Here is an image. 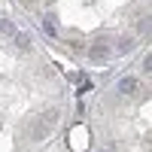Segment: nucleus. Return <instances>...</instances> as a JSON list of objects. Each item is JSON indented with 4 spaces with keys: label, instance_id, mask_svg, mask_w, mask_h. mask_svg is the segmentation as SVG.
I'll return each instance as SVG.
<instances>
[{
    "label": "nucleus",
    "instance_id": "obj_1",
    "mask_svg": "<svg viewBox=\"0 0 152 152\" xmlns=\"http://www.w3.org/2000/svg\"><path fill=\"white\" fill-rule=\"evenodd\" d=\"M110 55H113V46L107 40H97V43H91V49H88V61H91V64H107Z\"/></svg>",
    "mask_w": 152,
    "mask_h": 152
},
{
    "label": "nucleus",
    "instance_id": "obj_3",
    "mask_svg": "<svg viewBox=\"0 0 152 152\" xmlns=\"http://www.w3.org/2000/svg\"><path fill=\"white\" fill-rule=\"evenodd\" d=\"M49 128H52V125H49L46 119H37V125L31 128V137H34V140H43V137L49 134Z\"/></svg>",
    "mask_w": 152,
    "mask_h": 152
},
{
    "label": "nucleus",
    "instance_id": "obj_7",
    "mask_svg": "<svg viewBox=\"0 0 152 152\" xmlns=\"http://www.w3.org/2000/svg\"><path fill=\"white\" fill-rule=\"evenodd\" d=\"M131 46H134V37H122L119 40V52H131Z\"/></svg>",
    "mask_w": 152,
    "mask_h": 152
},
{
    "label": "nucleus",
    "instance_id": "obj_4",
    "mask_svg": "<svg viewBox=\"0 0 152 152\" xmlns=\"http://www.w3.org/2000/svg\"><path fill=\"white\" fill-rule=\"evenodd\" d=\"M12 43H15V46H18V52H28V49H31V37L18 31L15 37H12Z\"/></svg>",
    "mask_w": 152,
    "mask_h": 152
},
{
    "label": "nucleus",
    "instance_id": "obj_6",
    "mask_svg": "<svg viewBox=\"0 0 152 152\" xmlns=\"http://www.w3.org/2000/svg\"><path fill=\"white\" fill-rule=\"evenodd\" d=\"M43 31H46L49 37H58V21H55V15H46V21H43Z\"/></svg>",
    "mask_w": 152,
    "mask_h": 152
},
{
    "label": "nucleus",
    "instance_id": "obj_2",
    "mask_svg": "<svg viewBox=\"0 0 152 152\" xmlns=\"http://www.w3.org/2000/svg\"><path fill=\"white\" fill-rule=\"evenodd\" d=\"M137 91H140V79H137V76H125V79H119V94L122 97H134Z\"/></svg>",
    "mask_w": 152,
    "mask_h": 152
},
{
    "label": "nucleus",
    "instance_id": "obj_5",
    "mask_svg": "<svg viewBox=\"0 0 152 152\" xmlns=\"http://www.w3.org/2000/svg\"><path fill=\"white\" fill-rule=\"evenodd\" d=\"M0 34H3V37H15V34H18V28H15L9 18H0Z\"/></svg>",
    "mask_w": 152,
    "mask_h": 152
}]
</instances>
